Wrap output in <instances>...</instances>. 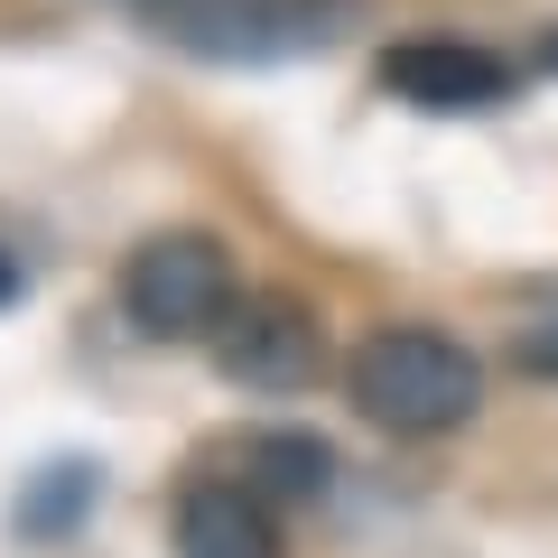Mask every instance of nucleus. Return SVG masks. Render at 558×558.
<instances>
[{"label":"nucleus","mask_w":558,"mask_h":558,"mask_svg":"<svg viewBox=\"0 0 558 558\" xmlns=\"http://www.w3.org/2000/svg\"><path fill=\"white\" fill-rule=\"evenodd\" d=\"M344 400L391 438H447L484 410V363L438 326H381L344 363Z\"/></svg>","instance_id":"obj_1"},{"label":"nucleus","mask_w":558,"mask_h":558,"mask_svg":"<svg viewBox=\"0 0 558 558\" xmlns=\"http://www.w3.org/2000/svg\"><path fill=\"white\" fill-rule=\"evenodd\" d=\"M233 299H242V279H233V252L215 233H149L121 260V307H131V326H149L168 344L215 336L233 317Z\"/></svg>","instance_id":"obj_2"},{"label":"nucleus","mask_w":558,"mask_h":558,"mask_svg":"<svg viewBox=\"0 0 558 558\" xmlns=\"http://www.w3.org/2000/svg\"><path fill=\"white\" fill-rule=\"evenodd\" d=\"M215 363L242 391H307L326 373V336L299 299H233V317L215 326Z\"/></svg>","instance_id":"obj_3"},{"label":"nucleus","mask_w":558,"mask_h":558,"mask_svg":"<svg viewBox=\"0 0 558 558\" xmlns=\"http://www.w3.org/2000/svg\"><path fill=\"white\" fill-rule=\"evenodd\" d=\"M381 84L400 102H428V112H475V102L512 94V65L494 47H465V38H410L381 57Z\"/></svg>","instance_id":"obj_4"},{"label":"nucleus","mask_w":558,"mask_h":558,"mask_svg":"<svg viewBox=\"0 0 558 558\" xmlns=\"http://www.w3.org/2000/svg\"><path fill=\"white\" fill-rule=\"evenodd\" d=\"M178 558H279L270 494H252V484H186Z\"/></svg>","instance_id":"obj_5"},{"label":"nucleus","mask_w":558,"mask_h":558,"mask_svg":"<svg viewBox=\"0 0 558 558\" xmlns=\"http://www.w3.org/2000/svg\"><path fill=\"white\" fill-rule=\"evenodd\" d=\"M242 465H252V475L270 484L279 502H289V494H317V484L336 475V465H326V447H307V438H260V447H252Z\"/></svg>","instance_id":"obj_6"},{"label":"nucleus","mask_w":558,"mask_h":558,"mask_svg":"<svg viewBox=\"0 0 558 558\" xmlns=\"http://www.w3.org/2000/svg\"><path fill=\"white\" fill-rule=\"evenodd\" d=\"M512 363H521V373H539V381H558V289H549V299L531 307V326H521Z\"/></svg>","instance_id":"obj_7"},{"label":"nucleus","mask_w":558,"mask_h":558,"mask_svg":"<svg viewBox=\"0 0 558 558\" xmlns=\"http://www.w3.org/2000/svg\"><path fill=\"white\" fill-rule=\"evenodd\" d=\"M10 299H20V260L0 252V307H10Z\"/></svg>","instance_id":"obj_8"}]
</instances>
